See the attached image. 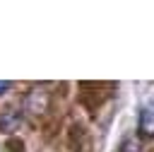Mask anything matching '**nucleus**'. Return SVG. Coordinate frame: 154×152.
Returning a JSON list of instances; mask_svg holds the SVG:
<instances>
[{"label": "nucleus", "mask_w": 154, "mask_h": 152, "mask_svg": "<svg viewBox=\"0 0 154 152\" xmlns=\"http://www.w3.org/2000/svg\"><path fill=\"white\" fill-rule=\"evenodd\" d=\"M140 133L152 138L154 135V104H144L140 111Z\"/></svg>", "instance_id": "obj_1"}, {"label": "nucleus", "mask_w": 154, "mask_h": 152, "mask_svg": "<svg viewBox=\"0 0 154 152\" xmlns=\"http://www.w3.org/2000/svg\"><path fill=\"white\" fill-rule=\"evenodd\" d=\"M120 152H140V145L135 140H125L123 147H120Z\"/></svg>", "instance_id": "obj_2"}, {"label": "nucleus", "mask_w": 154, "mask_h": 152, "mask_svg": "<svg viewBox=\"0 0 154 152\" xmlns=\"http://www.w3.org/2000/svg\"><path fill=\"white\" fill-rule=\"evenodd\" d=\"M10 87H12V82H7V80H0V94H2V92H7Z\"/></svg>", "instance_id": "obj_3"}]
</instances>
